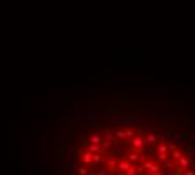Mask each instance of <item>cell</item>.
<instances>
[{
    "mask_svg": "<svg viewBox=\"0 0 195 175\" xmlns=\"http://www.w3.org/2000/svg\"><path fill=\"white\" fill-rule=\"evenodd\" d=\"M91 158H93V152L89 150L87 153H84V157H82V160H84V163H89V162H91Z\"/></svg>",
    "mask_w": 195,
    "mask_h": 175,
    "instance_id": "obj_1",
    "label": "cell"
},
{
    "mask_svg": "<svg viewBox=\"0 0 195 175\" xmlns=\"http://www.w3.org/2000/svg\"><path fill=\"white\" fill-rule=\"evenodd\" d=\"M143 143H145V140H140V138H136V140L133 141L134 147H143Z\"/></svg>",
    "mask_w": 195,
    "mask_h": 175,
    "instance_id": "obj_2",
    "label": "cell"
},
{
    "mask_svg": "<svg viewBox=\"0 0 195 175\" xmlns=\"http://www.w3.org/2000/svg\"><path fill=\"white\" fill-rule=\"evenodd\" d=\"M180 165H182L183 168H185V167L188 165V160H187V158H180Z\"/></svg>",
    "mask_w": 195,
    "mask_h": 175,
    "instance_id": "obj_3",
    "label": "cell"
},
{
    "mask_svg": "<svg viewBox=\"0 0 195 175\" xmlns=\"http://www.w3.org/2000/svg\"><path fill=\"white\" fill-rule=\"evenodd\" d=\"M99 141H101L99 136H91V143H99Z\"/></svg>",
    "mask_w": 195,
    "mask_h": 175,
    "instance_id": "obj_4",
    "label": "cell"
},
{
    "mask_svg": "<svg viewBox=\"0 0 195 175\" xmlns=\"http://www.w3.org/2000/svg\"><path fill=\"white\" fill-rule=\"evenodd\" d=\"M172 167H173V165H172L170 162H165V168H172Z\"/></svg>",
    "mask_w": 195,
    "mask_h": 175,
    "instance_id": "obj_5",
    "label": "cell"
},
{
    "mask_svg": "<svg viewBox=\"0 0 195 175\" xmlns=\"http://www.w3.org/2000/svg\"><path fill=\"white\" fill-rule=\"evenodd\" d=\"M173 158H180V152H175V153H173Z\"/></svg>",
    "mask_w": 195,
    "mask_h": 175,
    "instance_id": "obj_6",
    "label": "cell"
}]
</instances>
